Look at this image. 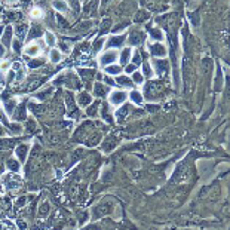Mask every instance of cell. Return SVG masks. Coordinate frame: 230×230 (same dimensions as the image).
Instances as JSON below:
<instances>
[{
  "instance_id": "1",
  "label": "cell",
  "mask_w": 230,
  "mask_h": 230,
  "mask_svg": "<svg viewBox=\"0 0 230 230\" xmlns=\"http://www.w3.org/2000/svg\"><path fill=\"white\" fill-rule=\"evenodd\" d=\"M126 100V94L122 91H116L111 94V97H110V103L115 104V105H119V104H122L123 101Z\"/></svg>"
},
{
  "instance_id": "2",
  "label": "cell",
  "mask_w": 230,
  "mask_h": 230,
  "mask_svg": "<svg viewBox=\"0 0 230 230\" xmlns=\"http://www.w3.org/2000/svg\"><path fill=\"white\" fill-rule=\"evenodd\" d=\"M110 205L108 203H100L98 207H95V217H101V215H105L110 212Z\"/></svg>"
},
{
  "instance_id": "3",
  "label": "cell",
  "mask_w": 230,
  "mask_h": 230,
  "mask_svg": "<svg viewBox=\"0 0 230 230\" xmlns=\"http://www.w3.org/2000/svg\"><path fill=\"white\" fill-rule=\"evenodd\" d=\"M77 101H79L80 105H89L92 101V98L88 92H82V94H79V97H77Z\"/></svg>"
},
{
  "instance_id": "4",
  "label": "cell",
  "mask_w": 230,
  "mask_h": 230,
  "mask_svg": "<svg viewBox=\"0 0 230 230\" xmlns=\"http://www.w3.org/2000/svg\"><path fill=\"white\" fill-rule=\"evenodd\" d=\"M27 151H28V146H27V144L18 146L16 150H15V153H16V156H18V159H19V161H25V154H27Z\"/></svg>"
},
{
  "instance_id": "5",
  "label": "cell",
  "mask_w": 230,
  "mask_h": 230,
  "mask_svg": "<svg viewBox=\"0 0 230 230\" xmlns=\"http://www.w3.org/2000/svg\"><path fill=\"white\" fill-rule=\"evenodd\" d=\"M123 42H125V36H115V37H111L108 40V46L110 48H116V46L123 45Z\"/></svg>"
},
{
  "instance_id": "6",
  "label": "cell",
  "mask_w": 230,
  "mask_h": 230,
  "mask_svg": "<svg viewBox=\"0 0 230 230\" xmlns=\"http://www.w3.org/2000/svg\"><path fill=\"white\" fill-rule=\"evenodd\" d=\"M143 39H144V36L141 34L140 31H134L131 34V37H129V42H131V45H140L143 42Z\"/></svg>"
},
{
  "instance_id": "7",
  "label": "cell",
  "mask_w": 230,
  "mask_h": 230,
  "mask_svg": "<svg viewBox=\"0 0 230 230\" xmlns=\"http://www.w3.org/2000/svg\"><path fill=\"white\" fill-rule=\"evenodd\" d=\"M151 52L156 57H165L166 55V51H165V48L162 45H153L151 46Z\"/></svg>"
},
{
  "instance_id": "8",
  "label": "cell",
  "mask_w": 230,
  "mask_h": 230,
  "mask_svg": "<svg viewBox=\"0 0 230 230\" xmlns=\"http://www.w3.org/2000/svg\"><path fill=\"white\" fill-rule=\"evenodd\" d=\"M116 57H117L116 52H107V54H104L101 57V62L103 64H110V62H113L116 59Z\"/></svg>"
},
{
  "instance_id": "9",
  "label": "cell",
  "mask_w": 230,
  "mask_h": 230,
  "mask_svg": "<svg viewBox=\"0 0 230 230\" xmlns=\"http://www.w3.org/2000/svg\"><path fill=\"white\" fill-rule=\"evenodd\" d=\"M15 30H16V36L19 39H23L24 36H25V33H27V30H28V25L27 24H16Z\"/></svg>"
},
{
  "instance_id": "10",
  "label": "cell",
  "mask_w": 230,
  "mask_h": 230,
  "mask_svg": "<svg viewBox=\"0 0 230 230\" xmlns=\"http://www.w3.org/2000/svg\"><path fill=\"white\" fill-rule=\"evenodd\" d=\"M94 92H95L97 97H104V95L107 94V88L104 86L103 83H97L95 88H94Z\"/></svg>"
},
{
  "instance_id": "11",
  "label": "cell",
  "mask_w": 230,
  "mask_h": 230,
  "mask_svg": "<svg viewBox=\"0 0 230 230\" xmlns=\"http://www.w3.org/2000/svg\"><path fill=\"white\" fill-rule=\"evenodd\" d=\"M64 100H65L67 107H69L70 110L76 107V105H74V98H73V94H71V92H65V94H64Z\"/></svg>"
},
{
  "instance_id": "12",
  "label": "cell",
  "mask_w": 230,
  "mask_h": 230,
  "mask_svg": "<svg viewBox=\"0 0 230 230\" xmlns=\"http://www.w3.org/2000/svg\"><path fill=\"white\" fill-rule=\"evenodd\" d=\"M13 117H15V120H24V119H25V107H24V105H19L18 110L15 111Z\"/></svg>"
},
{
  "instance_id": "13",
  "label": "cell",
  "mask_w": 230,
  "mask_h": 230,
  "mask_svg": "<svg viewBox=\"0 0 230 230\" xmlns=\"http://www.w3.org/2000/svg\"><path fill=\"white\" fill-rule=\"evenodd\" d=\"M98 107H100V104L98 103L91 104V105L86 108V115L88 116H97V113H98Z\"/></svg>"
},
{
  "instance_id": "14",
  "label": "cell",
  "mask_w": 230,
  "mask_h": 230,
  "mask_svg": "<svg viewBox=\"0 0 230 230\" xmlns=\"http://www.w3.org/2000/svg\"><path fill=\"white\" fill-rule=\"evenodd\" d=\"M154 64H156V70H157V73H165V71H166V65H168V64H166V62H165V61H162V59H156V62H154Z\"/></svg>"
},
{
  "instance_id": "15",
  "label": "cell",
  "mask_w": 230,
  "mask_h": 230,
  "mask_svg": "<svg viewBox=\"0 0 230 230\" xmlns=\"http://www.w3.org/2000/svg\"><path fill=\"white\" fill-rule=\"evenodd\" d=\"M39 51H40V48H39L37 45H33V46H30V48H27V49H25V54H27V55H30V57H34V55L39 54Z\"/></svg>"
},
{
  "instance_id": "16",
  "label": "cell",
  "mask_w": 230,
  "mask_h": 230,
  "mask_svg": "<svg viewBox=\"0 0 230 230\" xmlns=\"http://www.w3.org/2000/svg\"><path fill=\"white\" fill-rule=\"evenodd\" d=\"M79 73H80L82 76L85 77V80H88V82H91V79L94 77V71L92 70H85V69H80L79 70Z\"/></svg>"
},
{
  "instance_id": "17",
  "label": "cell",
  "mask_w": 230,
  "mask_h": 230,
  "mask_svg": "<svg viewBox=\"0 0 230 230\" xmlns=\"http://www.w3.org/2000/svg\"><path fill=\"white\" fill-rule=\"evenodd\" d=\"M40 34H42V28L40 27H34L31 31H30V36H28V40H31V39H36V37H40Z\"/></svg>"
},
{
  "instance_id": "18",
  "label": "cell",
  "mask_w": 230,
  "mask_h": 230,
  "mask_svg": "<svg viewBox=\"0 0 230 230\" xmlns=\"http://www.w3.org/2000/svg\"><path fill=\"white\" fill-rule=\"evenodd\" d=\"M49 57H51V59H52L54 62H59V59H61V54L58 52L57 49H52V51H51V54H49Z\"/></svg>"
},
{
  "instance_id": "19",
  "label": "cell",
  "mask_w": 230,
  "mask_h": 230,
  "mask_svg": "<svg viewBox=\"0 0 230 230\" xmlns=\"http://www.w3.org/2000/svg\"><path fill=\"white\" fill-rule=\"evenodd\" d=\"M48 212H49V203L45 202L43 205H40V208H39V215L45 217V215H48Z\"/></svg>"
},
{
  "instance_id": "20",
  "label": "cell",
  "mask_w": 230,
  "mask_h": 230,
  "mask_svg": "<svg viewBox=\"0 0 230 230\" xmlns=\"http://www.w3.org/2000/svg\"><path fill=\"white\" fill-rule=\"evenodd\" d=\"M11 31L12 30L8 27V28H6V31L3 33V43H5V45H9V40H11Z\"/></svg>"
},
{
  "instance_id": "21",
  "label": "cell",
  "mask_w": 230,
  "mask_h": 230,
  "mask_svg": "<svg viewBox=\"0 0 230 230\" xmlns=\"http://www.w3.org/2000/svg\"><path fill=\"white\" fill-rule=\"evenodd\" d=\"M110 23H111L110 19H104V21H103V27H101V30H100V34H104V33H105V31L110 28Z\"/></svg>"
},
{
  "instance_id": "22",
  "label": "cell",
  "mask_w": 230,
  "mask_h": 230,
  "mask_svg": "<svg viewBox=\"0 0 230 230\" xmlns=\"http://www.w3.org/2000/svg\"><path fill=\"white\" fill-rule=\"evenodd\" d=\"M8 166H9V169H12V171H18V169H19V163L12 161V159L8 162Z\"/></svg>"
},
{
  "instance_id": "23",
  "label": "cell",
  "mask_w": 230,
  "mask_h": 230,
  "mask_svg": "<svg viewBox=\"0 0 230 230\" xmlns=\"http://www.w3.org/2000/svg\"><path fill=\"white\" fill-rule=\"evenodd\" d=\"M149 18V13L147 12H144V11H140V15L138 16H135V21H144V19H147Z\"/></svg>"
},
{
  "instance_id": "24",
  "label": "cell",
  "mask_w": 230,
  "mask_h": 230,
  "mask_svg": "<svg viewBox=\"0 0 230 230\" xmlns=\"http://www.w3.org/2000/svg\"><path fill=\"white\" fill-rule=\"evenodd\" d=\"M54 8H57V9H59V11H65V9H67V5L57 0V2H54Z\"/></svg>"
},
{
  "instance_id": "25",
  "label": "cell",
  "mask_w": 230,
  "mask_h": 230,
  "mask_svg": "<svg viewBox=\"0 0 230 230\" xmlns=\"http://www.w3.org/2000/svg\"><path fill=\"white\" fill-rule=\"evenodd\" d=\"M46 42H48V45L49 46H52L54 43H55V37H54L52 33H46Z\"/></svg>"
},
{
  "instance_id": "26",
  "label": "cell",
  "mask_w": 230,
  "mask_h": 230,
  "mask_svg": "<svg viewBox=\"0 0 230 230\" xmlns=\"http://www.w3.org/2000/svg\"><path fill=\"white\" fill-rule=\"evenodd\" d=\"M131 100H132L134 103H137V104L141 103V97H140V94H138V92H132V94H131Z\"/></svg>"
},
{
  "instance_id": "27",
  "label": "cell",
  "mask_w": 230,
  "mask_h": 230,
  "mask_svg": "<svg viewBox=\"0 0 230 230\" xmlns=\"http://www.w3.org/2000/svg\"><path fill=\"white\" fill-rule=\"evenodd\" d=\"M105 71H107L108 74H119L120 69H119V67H111V65H110V67H107V70H105Z\"/></svg>"
},
{
  "instance_id": "28",
  "label": "cell",
  "mask_w": 230,
  "mask_h": 230,
  "mask_svg": "<svg viewBox=\"0 0 230 230\" xmlns=\"http://www.w3.org/2000/svg\"><path fill=\"white\" fill-rule=\"evenodd\" d=\"M103 39H98V40H97V42H95V43H94V51H95V52H98V51H100V49H101V46H103Z\"/></svg>"
},
{
  "instance_id": "29",
  "label": "cell",
  "mask_w": 230,
  "mask_h": 230,
  "mask_svg": "<svg viewBox=\"0 0 230 230\" xmlns=\"http://www.w3.org/2000/svg\"><path fill=\"white\" fill-rule=\"evenodd\" d=\"M59 48H61V51H64L65 54L67 52H70V46L67 42H59Z\"/></svg>"
},
{
  "instance_id": "30",
  "label": "cell",
  "mask_w": 230,
  "mask_h": 230,
  "mask_svg": "<svg viewBox=\"0 0 230 230\" xmlns=\"http://www.w3.org/2000/svg\"><path fill=\"white\" fill-rule=\"evenodd\" d=\"M128 57H129V49H125V52H123V54H122V59H120V61H122V64H126L128 62Z\"/></svg>"
},
{
  "instance_id": "31",
  "label": "cell",
  "mask_w": 230,
  "mask_h": 230,
  "mask_svg": "<svg viewBox=\"0 0 230 230\" xmlns=\"http://www.w3.org/2000/svg\"><path fill=\"white\" fill-rule=\"evenodd\" d=\"M42 64H43V61H42V59H37V61H30V62H28V65H30V67H39V65H42Z\"/></svg>"
},
{
  "instance_id": "32",
  "label": "cell",
  "mask_w": 230,
  "mask_h": 230,
  "mask_svg": "<svg viewBox=\"0 0 230 230\" xmlns=\"http://www.w3.org/2000/svg\"><path fill=\"white\" fill-rule=\"evenodd\" d=\"M21 131H23V128L19 125H12V132L13 134H21Z\"/></svg>"
},
{
  "instance_id": "33",
  "label": "cell",
  "mask_w": 230,
  "mask_h": 230,
  "mask_svg": "<svg viewBox=\"0 0 230 230\" xmlns=\"http://www.w3.org/2000/svg\"><path fill=\"white\" fill-rule=\"evenodd\" d=\"M119 83H120V85H125V86H129V85H131L128 77H119Z\"/></svg>"
},
{
  "instance_id": "34",
  "label": "cell",
  "mask_w": 230,
  "mask_h": 230,
  "mask_svg": "<svg viewBox=\"0 0 230 230\" xmlns=\"http://www.w3.org/2000/svg\"><path fill=\"white\" fill-rule=\"evenodd\" d=\"M132 61H134V64H135V65L141 62V58H140V54H138V52H135V55L132 57Z\"/></svg>"
},
{
  "instance_id": "35",
  "label": "cell",
  "mask_w": 230,
  "mask_h": 230,
  "mask_svg": "<svg viewBox=\"0 0 230 230\" xmlns=\"http://www.w3.org/2000/svg\"><path fill=\"white\" fill-rule=\"evenodd\" d=\"M134 82H137V83H141V82H143V77H141V74H140L138 71H135V74H134Z\"/></svg>"
},
{
  "instance_id": "36",
  "label": "cell",
  "mask_w": 230,
  "mask_h": 230,
  "mask_svg": "<svg viewBox=\"0 0 230 230\" xmlns=\"http://www.w3.org/2000/svg\"><path fill=\"white\" fill-rule=\"evenodd\" d=\"M151 34H153L154 39H162V33L161 31H157V30H153V31H151Z\"/></svg>"
},
{
  "instance_id": "37",
  "label": "cell",
  "mask_w": 230,
  "mask_h": 230,
  "mask_svg": "<svg viewBox=\"0 0 230 230\" xmlns=\"http://www.w3.org/2000/svg\"><path fill=\"white\" fill-rule=\"evenodd\" d=\"M24 203H25V197H19V199L16 200V203H15V205H16V207H18V208H19V207H23Z\"/></svg>"
},
{
  "instance_id": "38",
  "label": "cell",
  "mask_w": 230,
  "mask_h": 230,
  "mask_svg": "<svg viewBox=\"0 0 230 230\" xmlns=\"http://www.w3.org/2000/svg\"><path fill=\"white\" fill-rule=\"evenodd\" d=\"M70 3H71V6L77 11V8H79V6H77V0H70Z\"/></svg>"
},
{
  "instance_id": "39",
  "label": "cell",
  "mask_w": 230,
  "mask_h": 230,
  "mask_svg": "<svg viewBox=\"0 0 230 230\" xmlns=\"http://www.w3.org/2000/svg\"><path fill=\"white\" fill-rule=\"evenodd\" d=\"M13 46H15V48H13V49H15V52H19V43H18V42H15Z\"/></svg>"
},
{
  "instance_id": "40",
  "label": "cell",
  "mask_w": 230,
  "mask_h": 230,
  "mask_svg": "<svg viewBox=\"0 0 230 230\" xmlns=\"http://www.w3.org/2000/svg\"><path fill=\"white\" fill-rule=\"evenodd\" d=\"M105 82H107L108 85H115V82L111 80V79H108V77H105Z\"/></svg>"
},
{
  "instance_id": "41",
  "label": "cell",
  "mask_w": 230,
  "mask_h": 230,
  "mask_svg": "<svg viewBox=\"0 0 230 230\" xmlns=\"http://www.w3.org/2000/svg\"><path fill=\"white\" fill-rule=\"evenodd\" d=\"M134 69H135V65H131V67H128L126 69V71L128 73H131V71H134Z\"/></svg>"
}]
</instances>
